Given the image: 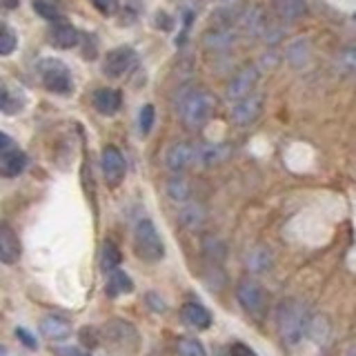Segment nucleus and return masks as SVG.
I'll list each match as a JSON object with an SVG mask.
<instances>
[{"label":"nucleus","mask_w":356,"mask_h":356,"mask_svg":"<svg viewBox=\"0 0 356 356\" xmlns=\"http://www.w3.org/2000/svg\"><path fill=\"white\" fill-rule=\"evenodd\" d=\"M203 254L211 263H222L225 261V245L216 236H203Z\"/></svg>","instance_id":"nucleus-30"},{"label":"nucleus","mask_w":356,"mask_h":356,"mask_svg":"<svg viewBox=\"0 0 356 356\" xmlns=\"http://www.w3.org/2000/svg\"><path fill=\"white\" fill-rule=\"evenodd\" d=\"M131 289H134V283H131V278H129L125 272H120V270L109 272V276H107V285H105L107 296L118 298L120 294H129Z\"/></svg>","instance_id":"nucleus-20"},{"label":"nucleus","mask_w":356,"mask_h":356,"mask_svg":"<svg viewBox=\"0 0 356 356\" xmlns=\"http://www.w3.org/2000/svg\"><path fill=\"white\" fill-rule=\"evenodd\" d=\"M241 27L245 33H250V36H265V31L272 27L270 18H267V14L261 9V7H250L245 9V14L238 18Z\"/></svg>","instance_id":"nucleus-13"},{"label":"nucleus","mask_w":356,"mask_h":356,"mask_svg":"<svg viewBox=\"0 0 356 356\" xmlns=\"http://www.w3.org/2000/svg\"><path fill=\"white\" fill-rule=\"evenodd\" d=\"M40 70V78H42V85L49 89L54 94H60V96H70L72 89H74V78L72 72L67 70V65L56 60V58H44L38 65Z\"/></svg>","instance_id":"nucleus-4"},{"label":"nucleus","mask_w":356,"mask_h":356,"mask_svg":"<svg viewBox=\"0 0 356 356\" xmlns=\"http://www.w3.org/2000/svg\"><path fill=\"white\" fill-rule=\"evenodd\" d=\"M16 339H20L22 343L27 345L29 350H36V345H38V341H36V337H31V334L25 330V327H16Z\"/></svg>","instance_id":"nucleus-36"},{"label":"nucleus","mask_w":356,"mask_h":356,"mask_svg":"<svg viewBox=\"0 0 356 356\" xmlns=\"http://www.w3.org/2000/svg\"><path fill=\"white\" fill-rule=\"evenodd\" d=\"M261 81V70L259 65H245L241 72H236V76L232 78L227 85V98L238 103V100L248 98L256 92V85Z\"/></svg>","instance_id":"nucleus-8"},{"label":"nucleus","mask_w":356,"mask_h":356,"mask_svg":"<svg viewBox=\"0 0 356 356\" xmlns=\"http://www.w3.org/2000/svg\"><path fill=\"white\" fill-rule=\"evenodd\" d=\"M196 163H200V147L194 143H174L165 152V165L174 174H181Z\"/></svg>","instance_id":"nucleus-6"},{"label":"nucleus","mask_w":356,"mask_h":356,"mask_svg":"<svg viewBox=\"0 0 356 356\" xmlns=\"http://www.w3.org/2000/svg\"><path fill=\"white\" fill-rule=\"evenodd\" d=\"M339 65L345 74H352L356 76V49H345L341 56H339Z\"/></svg>","instance_id":"nucleus-34"},{"label":"nucleus","mask_w":356,"mask_h":356,"mask_svg":"<svg viewBox=\"0 0 356 356\" xmlns=\"http://www.w3.org/2000/svg\"><path fill=\"white\" fill-rule=\"evenodd\" d=\"M105 337L120 348H136L138 345V332L127 321H109L105 325Z\"/></svg>","instance_id":"nucleus-12"},{"label":"nucleus","mask_w":356,"mask_h":356,"mask_svg":"<svg viewBox=\"0 0 356 356\" xmlns=\"http://www.w3.org/2000/svg\"><path fill=\"white\" fill-rule=\"evenodd\" d=\"M49 38H51L54 47H58V49H72V47H76V44H78V31L67 20H58V22H54V25H51Z\"/></svg>","instance_id":"nucleus-16"},{"label":"nucleus","mask_w":356,"mask_h":356,"mask_svg":"<svg viewBox=\"0 0 356 356\" xmlns=\"http://www.w3.org/2000/svg\"><path fill=\"white\" fill-rule=\"evenodd\" d=\"M178 218H181V222L185 227L194 229V227H200L205 222V209L200 207L198 203H185V205H181Z\"/></svg>","instance_id":"nucleus-22"},{"label":"nucleus","mask_w":356,"mask_h":356,"mask_svg":"<svg viewBox=\"0 0 356 356\" xmlns=\"http://www.w3.org/2000/svg\"><path fill=\"white\" fill-rule=\"evenodd\" d=\"M33 11H36L38 16H42L44 20H51V22L63 20V9L56 0H33Z\"/></svg>","instance_id":"nucleus-27"},{"label":"nucleus","mask_w":356,"mask_h":356,"mask_svg":"<svg viewBox=\"0 0 356 356\" xmlns=\"http://www.w3.org/2000/svg\"><path fill=\"white\" fill-rule=\"evenodd\" d=\"M181 316L187 323L189 327L194 330H209L211 327V314L205 305L196 303V300H189V303L183 305L181 309Z\"/></svg>","instance_id":"nucleus-15"},{"label":"nucleus","mask_w":356,"mask_h":356,"mask_svg":"<svg viewBox=\"0 0 356 356\" xmlns=\"http://www.w3.org/2000/svg\"><path fill=\"white\" fill-rule=\"evenodd\" d=\"M274 9L283 22H296L307 14L305 0H274Z\"/></svg>","instance_id":"nucleus-19"},{"label":"nucleus","mask_w":356,"mask_h":356,"mask_svg":"<svg viewBox=\"0 0 356 356\" xmlns=\"http://www.w3.org/2000/svg\"><path fill=\"white\" fill-rule=\"evenodd\" d=\"M227 145H203L200 147V163L203 165H216L222 159H227Z\"/></svg>","instance_id":"nucleus-29"},{"label":"nucleus","mask_w":356,"mask_h":356,"mask_svg":"<svg viewBox=\"0 0 356 356\" xmlns=\"http://www.w3.org/2000/svg\"><path fill=\"white\" fill-rule=\"evenodd\" d=\"M176 354L178 356H207L205 345L194 337H183L181 341H178Z\"/></svg>","instance_id":"nucleus-31"},{"label":"nucleus","mask_w":356,"mask_h":356,"mask_svg":"<svg viewBox=\"0 0 356 356\" xmlns=\"http://www.w3.org/2000/svg\"><path fill=\"white\" fill-rule=\"evenodd\" d=\"M18 94L11 92L7 85H3V94H0V109H3L7 116L18 114V111L22 109V105H25V100H22V96H18Z\"/></svg>","instance_id":"nucleus-28"},{"label":"nucleus","mask_w":356,"mask_h":356,"mask_svg":"<svg viewBox=\"0 0 356 356\" xmlns=\"http://www.w3.org/2000/svg\"><path fill=\"white\" fill-rule=\"evenodd\" d=\"M27 167V156L18 145H14L7 134H0V174L5 178H16L25 172Z\"/></svg>","instance_id":"nucleus-7"},{"label":"nucleus","mask_w":356,"mask_h":356,"mask_svg":"<svg viewBox=\"0 0 356 356\" xmlns=\"http://www.w3.org/2000/svg\"><path fill=\"white\" fill-rule=\"evenodd\" d=\"M147 303L156 309V312H161V309H165V303H163V300H159V298H156V294H147Z\"/></svg>","instance_id":"nucleus-39"},{"label":"nucleus","mask_w":356,"mask_h":356,"mask_svg":"<svg viewBox=\"0 0 356 356\" xmlns=\"http://www.w3.org/2000/svg\"><path fill=\"white\" fill-rule=\"evenodd\" d=\"M214 96L203 87H183L176 98V111L187 129H200L214 111Z\"/></svg>","instance_id":"nucleus-2"},{"label":"nucleus","mask_w":356,"mask_h":356,"mask_svg":"<svg viewBox=\"0 0 356 356\" xmlns=\"http://www.w3.org/2000/svg\"><path fill=\"white\" fill-rule=\"evenodd\" d=\"M348 356H356V345H352V348L348 350Z\"/></svg>","instance_id":"nucleus-41"},{"label":"nucleus","mask_w":356,"mask_h":356,"mask_svg":"<svg viewBox=\"0 0 356 356\" xmlns=\"http://www.w3.org/2000/svg\"><path fill=\"white\" fill-rule=\"evenodd\" d=\"M40 334L51 343H60L72 337V323L63 316H44L40 321Z\"/></svg>","instance_id":"nucleus-14"},{"label":"nucleus","mask_w":356,"mask_h":356,"mask_svg":"<svg viewBox=\"0 0 356 356\" xmlns=\"http://www.w3.org/2000/svg\"><path fill=\"white\" fill-rule=\"evenodd\" d=\"M354 20H356V14H354Z\"/></svg>","instance_id":"nucleus-42"},{"label":"nucleus","mask_w":356,"mask_h":356,"mask_svg":"<svg viewBox=\"0 0 356 356\" xmlns=\"http://www.w3.org/2000/svg\"><path fill=\"white\" fill-rule=\"evenodd\" d=\"M287 60L294 67H303L309 60V42L305 38H298L294 42H289L287 47Z\"/></svg>","instance_id":"nucleus-25"},{"label":"nucleus","mask_w":356,"mask_h":356,"mask_svg":"<svg viewBox=\"0 0 356 356\" xmlns=\"http://www.w3.org/2000/svg\"><path fill=\"white\" fill-rule=\"evenodd\" d=\"M312 323H314V316H312L307 303H303V300L285 298L278 303L276 330L283 345H287V348H296V345H300L309 337Z\"/></svg>","instance_id":"nucleus-1"},{"label":"nucleus","mask_w":356,"mask_h":356,"mask_svg":"<svg viewBox=\"0 0 356 356\" xmlns=\"http://www.w3.org/2000/svg\"><path fill=\"white\" fill-rule=\"evenodd\" d=\"M236 300L248 314H252L256 318L265 316L267 292L259 281H254V278H243V281L236 285Z\"/></svg>","instance_id":"nucleus-5"},{"label":"nucleus","mask_w":356,"mask_h":356,"mask_svg":"<svg viewBox=\"0 0 356 356\" xmlns=\"http://www.w3.org/2000/svg\"><path fill=\"white\" fill-rule=\"evenodd\" d=\"M154 118H156V111L152 105H145L140 109V114H138V127H140V134L143 136H147V134L152 131L154 127Z\"/></svg>","instance_id":"nucleus-33"},{"label":"nucleus","mask_w":356,"mask_h":356,"mask_svg":"<svg viewBox=\"0 0 356 356\" xmlns=\"http://www.w3.org/2000/svg\"><path fill=\"white\" fill-rule=\"evenodd\" d=\"M134 250L145 263H159L165 256V243L149 218H140L134 227Z\"/></svg>","instance_id":"nucleus-3"},{"label":"nucleus","mask_w":356,"mask_h":356,"mask_svg":"<svg viewBox=\"0 0 356 356\" xmlns=\"http://www.w3.org/2000/svg\"><path fill=\"white\" fill-rule=\"evenodd\" d=\"M136 65H138L136 51H134L131 47H116L105 56L103 72L109 78H122V76H127L136 70Z\"/></svg>","instance_id":"nucleus-9"},{"label":"nucleus","mask_w":356,"mask_h":356,"mask_svg":"<svg viewBox=\"0 0 356 356\" xmlns=\"http://www.w3.org/2000/svg\"><path fill=\"white\" fill-rule=\"evenodd\" d=\"M229 356H259L256 354L250 345H245V343H234L232 348H229Z\"/></svg>","instance_id":"nucleus-37"},{"label":"nucleus","mask_w":356,"mask_h":356,"mask_svg":"<svg viewBox=\"0 0 356 356\" xmlns=\"http://www.w3.org/2000/svg\"><path fill=\"white\" fill-rule=\"evenodd\" d=\"M167 196H170L174 203L185 205L189 203V198H192V189H189V183L183 176H174L167 181Z\"/></svg>","instance_id":"nucleus-21"},{"label":"nucleus","mask_w":356,"mask_h":356,"mask_svg":"<svg viewBox=\"0 0 356 356\" xmlns=\"http://www.w3.org/2000/svg\"><path fill=\"white\" fill-rule=\"evenodd\" d=\"M263 103H265V96L261 92H254L252 96L238 100V103H234L229 116L238 127H248V125H252V122H256V118L261 116Z\"/></svg>","instance_id":"nucleus-11"},{"label":"nucleus","mask_w":356,"mask_h":356,"mask_svg":"<svg viewBox=\"0 0 356 356\" xmlns=\"http://www.w3.org/2000/svg\"><path fill=\"white\" fill-rule=\"evenodd\" d=\"M248 267L252 272H267L272 267V252L259 245V248L250 250L248 254Z\"/></svg>","instance_id":"nucleus-23"},{"label":"nucleus","mask_w":356,"mask_h":356,"mask_svg":"<svg viewBox=\"0 0 356 356\" xmlns=\"http://www.w3.org/2000/svg\"><path fill=\"white\" fill-rule=\"evenodd\" d=\"M3 5H5V9H16L20 5V0H3Z\"/></svg>","instance_id":"nucleus-40"},{"label":"nucleus","mask_w":356,"mask_h":356,"mask_svg":"<svg viewBox=\"0 0 356 356\" xmlns=\"http://www.w3.org/2000/svg\"><path fill=\"white\" fill-rule=\"evenodd\" d=\"M234 42V33L229 27H216L214 31L205 33V44L211 49H227Z\"/></svg>","instance_id":"nucleus-24"},{"label":"nucleus","mask_w":356,"mask_h":356,"mask_svg":"<svg viewBox=\"0 0 356 356\" xmlns=\"http://www.w3.org/2000/svg\"><path fill=\"white\" fill-rule=\"evenodd\" d=\"M120 261H122L120 250H118L111 241H105V245H103V254H100V265H103V270H105L107 274H109V272H114V270H118Z\"/></svg>","instance_id":"nucleus-26"},{"label":"nucleus","mask_w":356,"mask_h":356,"mask_svg":"<svg viewBox=\"0 0 356 356\" xmlns=\"http://www.w3.org/2000/svg\"><path fill=\"white\" fill-rule=\"evenodd\" d=\"M92 5L103 16H114L116 11H118V0H92Z\"/></svg>","instance_id":"nucleus-35"},{"label":"nucleus","mask_w":356,"mask_h":356,"mask_svg":"<svg viewBox=\"0 0 356 356\" xmlns=\"http://www.w3.org/2000/svg\"><path fill=\"white\" fill-rule=\"evenodd\" d=\"M100 170H103V178L109 187H118L122 183V178L127 174V165L122 154L118 152V147L114 145H107L103 147V154H100Z\"/></svg>","instance_id":"nucleus-10"},{"label":"nucleus","mask_w":356,"mask_h":356,"mask_svg":"<svg viewBox=\"0 0 356 356\" xmlns=\"http://www.w3.org/2000/svg\"><path fill=\"white\" fill-rule=\"evenodd\" d=\"M120 105H122V96H120L118 89L103 87V89H98V92L94 94V107H96L103 116L116 114V111L120 109Z\"/></svg>","instance_id":"nucleus-18"},{"label":"nucleus","mask_w":356,"mask_h":356,"mask_svg":"<svg viewBox=\"0 0 356 356\" xmlns=\"http://www.w3.org/2000/svg\"><path fill=\"white\" fill-rule=\"evenodd\" d=\"M56 356H92V354L81 348H58L56 350Z\"/></svg>","instance_id":"nucleus-38"},{"label":"nucleus","mask_w":356,"mask_h":356,"mask_svg":"<svg viewBox=\"0 0 356 356\" xmlns=\"http://www.w3.org/2000/svg\"><path fill=\"white\" fill-rule=\"evenodd\" d=\"M0 259L5 265H14L20 259V241L9 225L0 227Z\"/></svg>","instance_id":"nucleus-17"},{"label":"nucleus","mask_w":356,"mask_h":356,"mask_svg":"<svg viewBox=\"0 0 356 356\" xmlns=\"http://www.w3.org/2000/svg\"><path fill=\"white\" fill-rule=\"evenodd\" d=\"M16 44H18V33L9 25H3V33H0V54L9 56L16 49Z\"/></svg>","instance_id":"nucleus-32"}]
</instances>
